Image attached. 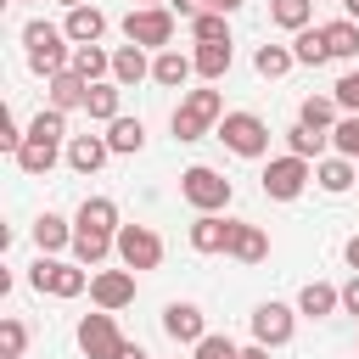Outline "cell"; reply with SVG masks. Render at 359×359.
Returning <instances> with one entry per match:
<instances>
[{"mask_svg":"<svg viewBox=\"0 0 359 359\" xmlns=\"http://www.w3.org/2000/svg\"><path fill=\"white\" fill-rule=\"evenodd\" d=\"M22 50H28V67H34L39 79H56V73L73 62V39H67V28H56V22H28V28H22Z\"/></svg>","mask_w":359,"mask_h":359,"instance_id":"obj_1","label":"cell"},{"mask_svg":"<svg viewBox=\"0 0 359 359\" xmlns=\"http://www.w3.org/2000/svg\"><path fill=\"white\" fill-rule=\"evenodd\" d=\"M28 286L34 292H50V297H79L90 286V275H84V264H62V258L39 252V264L28 269Z\"/></svg>","mask_w":359,"mask_h":359,"instance_id":"obj_6","label":"cell"},{"mask_svg":"<svg viewBox=\"0 0 359 359\" xmlns=\"http://www.w3.org/2000/svg\"><path fill=\"white\" fill-rule=\"evenodd\" d=\"M118 107H123V84H118V79H101V84H90V95H84V112H90L95 123H112V118H123Z\"/></svg>","mask_w":359,"mask_h":359,"instance_id":"obj_21","label":"cell"},{"mask_svg":"<svg viewBox=\"0 0 359 359\" xmlns=\"http://www.w3.org/2000/svg\"><path fill=\"white\" fill-rule=\"evenodd\" d=\"M191 247H196V252H224V247H230V219H219V213H196V224H191Z\"/></svg>","mask_w":359,"mask_h":359,"instance_id":"obj_23","label":"cell"},{"mask_svg":"<svg viewBox=\"0 0 359 359\" xmlns=\"http://www.w3.org/2000/svg\"><path fill=\"white\" fill-rule=\"evenodd\" d=\"M314 185L331 191V196H342L348 185H359V163L342 157V151H337V157H320V163H314Z\"/></svg>","mask_w":359,"mask_h":359,"instance_id":"obj_16","label":"cell"},{"mask_svg":"<svg viewBox=\"0 0 359 359\" xmlns=\"http://www.w3.org/2000/svg\"><path fill=\"white\" fill-rule=\"evenodd\" d=\"M230 11H202V17H191V34H196V45H230V22H224Z\"/></svg>","mask_w":359,"mask_h":359,"instance_id":"obj_34","label":"cell"},{"mask_svg":"<svg viewBox=\"0 0 359 359\" xmlns=\"http://www.w3.org/2000/svg\"><path fill=\"white\" fill-rule=\"evenodd\" d=\"M118 264L123 269H157L163 264V236L151 224H118Z\"/></svg>","mask_w":359,"mask_h":359,"instance_id":"obj_7","label":"cell"},{"mask_svg":"<svg viewBox=\"0 0 359 359\" xmlns=\"http://www.w3.org/2000/svg\"><path fill=\"white\" fill-rule=\"evenodd\" d=\"M180 196H185L196 213H224V208H230V196H236V185H230L219 168H208V163H191V168L180 174Z\"/></svg>","mask_w":359,"mask_h":359,"instance_id":"obj_3","label":"cell"},{"mask_svg":"<svg viewBox=\"0 0 359 359\" xmlns=\"http://www.w3.org/2000/svg\"><path fill=\"white\" fill-rule=\"evenodd\" d=\"M90 297H95V309H129L135 303V269H101V275H90Z\"/></svg>","mask_w":359,"mask_h":359,"instance_id":"obj_11","label":"cell"},{"mask_svg":"<svg viewBox=\"0 0 359 359\" xmlns=\"http://www.w3.org/2000/svg\"><path fill=\"white\" fill-rule=\"evenodd\" d=\"M337 309H342V286H331V280H309L297 292V314H309V320H325Z\"/></svg>","mask_w":359,"mask_h":359,"instance_id":"obj_19","label":"cell"},{"mask_svg":"<svg viewBox=\"0 0 359 359\" xmlns=\"http://www.w3.org/2000/svg\"><path fill=\"white\" fill-rule=\"evenodd\" d=\"M107 157H112L107 135H73V140H67V168H73V174H95Z\"/></svg>","mask_w":359,"mask_h":359,"instance_id":"obj_15","label":"cell"},{"mask_svg":"<svg viewBox=\"0 0 359 359\" xmlns=\"http://www.w3.org/2000/svg\"><path fill=\"white\" fill-rule=\"evenodd\" d=\"M236 6H241V0H213V11H236Z\"/></svg>","mask_w":359,"mask_h":359,"instance_id":"obj_48","label":"cell"},{"mask_svg":"<svg viewBox=\"0 0 359 359\" xmlns=\"http://www.w3.org/2000/svg\"><path fill=\"white\" fill-rule=\"evenodd\" d=\"M325 140H331V135H325V129H309V123H292V129H286V151H297V157H314V163H320Z\"/></svg>","mask_w":359,"mask_h":359,"instance_id":"obj_35","label":"cell"},{"mask_svg":"<svg viewBox=\"0 0 359 359\" xmlns=\"http://www.w3.org/2000/svg\"><path fill=\"white\" fill-rule=\"evenodd\" d=\"M11 157H17V168H22V174H34V180H39V174H50V168H56V157H62V140L28 135V140H22Z\"/></svg>","mask_w":359,"mask_h":359,"instance_id":"obj_14","label":"cell"},{"mask_svg":"<svg viewBox=\"0 0 359 359\" xmlns=\"http://www.w3.org/2000/svg\"><path fill=\"white\" fill-rule=\"evenodd\" d=\"M230 56H236V50H230V45H196V50H191V62H196V73H202V79H208V84H213V79H224V73H230Z\"/></svg>","mask_w":359,"mask_h":359,"instance_id":"obj_33","label":"cell"},{"mask_svg":"<svg viewBox=\"0 0 359 359\" xmlns=\"http://www.w3.org/2000/svg\"><path fill=\"white\" fill-rule=\"evenodd\" d=\"M252 67H258L264 79H286V73L297 67V56H292V45H258V50H252Z\"/></svg>","mask_w":359,"mask_h":359,"instance_id":"obj_30","label":"cell"},{"mask_svg":"<svg viewBox=\"0 0 359 359\" xmlns=\"http://www.w3.org/2000/svg\"><path fill=\"white\" fill-rule=\"evenodd\" d=\"M22 348H28V325L22 320H0V359H22Z\"/></svg>","mask_w":359,"mask_h":359,"instance_id":"obj_37","label":"cell"},{"mask_svg":"<svg viewBox=\"0 0 359 359\" xmlns=\"http://www.w3.org/2000/svg\"><path fill=\"white\" fill-rule=\"evenodd\" d=\"M140 6H163V0H140Z\"/></svg>","mask_w":359,"mask_h":359,"instance_id":"obj_50","label":"cell"},{"mask_svg":"<svg viewBox=\"0 0 359 359\" xmlns=\"http://www.w3.org/2000/svg\"><path fill=\"white\" fill-rule=\"evenodd\" d=\"M79 79H90V84H101V79H112V56L101 50V45H73V62H67Z\"/></svg>","mask_w":359,"mask_h":359,"instance_id":"obj_27","label":"cell"},{"mask_svg":"<svg viewBox=\"0 0 359 359\" xmlns=\"http://www.w3.org/2000/svg\"><path fill=\"white\" fill-rule=\"evenodd\" d=\"M342 309H348V314H359V275L342 286Z\"/></svg>","mask_w":359,"mask_h":359,"instance_id":"obj_43","label":"cell"},{"mask_svg":"<svg viewBox=\"0 0 359 359\" xmlns=\"http://www.w3.org/2000/svg\"><path fill=\"white\" fill-rule=\"evenodd\" d=\"M337 112H342V107H337V95H309V101L297 107V123H309V129H325V135H331V129H337Z\"/></svg>","mask_w":359,"mask_h":359,"instance_id":"obj_31","label":"cell"},{"mask_svg":"<svg viewBox=\"0 0 359 359\" xmlns=\"http://www.w3.org/2000/svg\"><path fill=\"white\" fill-rule=\"evenodd\" d=\"M191 73H196V62H191L185 50H174V45L151 56V84H163V90H180V84H185Z\"/></svg>","mask_w":359,"mask_h":359,"instance_id":"obj_18","label":"cell"},{"mask_svg":"<svg viewBox=\"0 0 359 359\" xmlns=\"http://www.w3.org/2000/svg\"><path fill=\"white\" fill-rule=\"evenodd\" d=\"M123 39L129 45H146V50H168L174 39V11L168 6H135L123 17Z\"/></svg>","mask_w":359,"mask_h":359,"instance_id":"obj_5","label":"cell"},{"mask_svg":"<svg viewBox=\"0 0 359 359\" xmlns=\"http://www.w3.org/2000/svg\"><path fill=\"white\" fill-rule=\"evenodd\" d=\"M309 180H314V168H309V157H297V151H286V157H275V163L264 168V196H275V202H297Z\"/></svg>","mask_w":359,"mask_h":359,"instance_id":"obj_8","label":"cell"},{"mask_svg":"<svg viewBox=\"0 0 359 359\" xmlns=\"http://www.w3.org/2000/svg\"><path fill=\"white\" fill-rule=\"evenodd\" d=\"M79 353H84V359H118V353H123V331H118L112 309L79 320Z\"/></svg>","mask_w":359,"mask_h":359,"instance_id":"obj_9","label":"cell"},{"mask_svg":"<svg viewBox=\"0 0 359 359\" xmlns=\"http://www.w3.org/2000/svg\"><path fill=\"white\" fill-rule=\"evenodd\" d=\"M292 325H297V309H286V303H258L252 309V342H264V348H286Z\"/></svg>","mask_w":359,"mask_h":359,"instance_id":"obj_10","label":"cell"},{"mask_svg":"<svg viewBox=\"0 0 359 359\" xmlns=\"http://www.w3.org/2000/svg\"><path fill=\"white\" fill-rule=\"evenodd\" d=\"M107 146H112V157H135L146 146V123L140 118H112L107 123Z\"/></svg>","mask_w":359,"mask_h":359,"instance_id":"obj_25","label":"cell"},{"mask_svg":"<svg viewBox=\"0 0 359 359\" xmlns=\"http://www.w3.org/2000/svg\"><path fill=\"white\" fill-rule=\"evenodd\" d=\"M34 247H39V252H62V247H73V224H67L62 213H39V219H34Z\"/></svg>","mask_w":359,"mask_h":359,"instance_id":"obj_26","label":"cell"},{"mask_svg":"<svg viewBox=\"0 0 359 359\" xmlns=\"http://www.w3.org/2000/svg\"><path fill=\"white\" fill-rule=\"evenodd\" d=\"M118 359H151V353H146L140 342H123V353H118Z\"/></svg>","mask_w":359,"mask_h":359,"instance_id":"obj_45","label":"cell"},{"mask_svg":"<svg viewBox=\"0 0 359 359\" xmlns=\"http://www.w3.org/2000/svg\"><path fill=\"white\" fill-rule=\"evenodd\" d=\"M219 118H224L219 90H185L174 107V140H202L208 129H219Z\"/></svg>","mask_w":359,"mask_h":359,"instance_id":"obj_2","label":"cell"},{"mask_svg":"<svg viewBox=\"0 0 359 359\" xmlns=\"http://www.w3.org/2000/svg\"><path fill=\"white\" fill-rule=\"evenodd\" d=\"M213 135H219L236 157H264V151H269V123H264L258 112H224Z\"/></svg>","mask_w":359,"mask_h":359,"instance_id":"obj_4","label":"cell"},{"mask_svg":"<svg viewBox=\"0 0 359 359\" xmlns=\"http://www.w3.org/2000/svg\"><path fill=\"white\" fill-rule=\"evenodd\" d=\"M292 56H297L303 67H320V62H331L325 28H297V34H292Z\"/></svg>","mask_w":359,"mask_h":359,"instance_id":"obj_29","label":"cell"},{"mask_svg":"<svg viewBox=\"0 0 359 359\" xmlns=\"http://www.w3.org/2000/svg\"><path fill=\"white\" fill-rule=\"evenodd\" d=\"M331 95H337V107H342V112H359V67H348V73L331 84Z\"/></svg>","mask_w":359,"mask_h":359,"instance_id":"obj_39","label":"cell"},{"mask_svg":"<svg viewBox=\"0 0 359 359\" xmlns=\"http://www.w3.org/2000/svg\"><path fill=\"white\" fill-rule=\"evenodd\" d=\"M269 17L280 22V28H309V17H314V0H269Z\"/></svg>","mask_w":359,"mask_h":359,"instance_id":"obj_36","label":"cell"},{"mask_svg":"<svg viewBox=\"0 0 359 359\" xmlns=\"http://www.w3.org/2000/svg\"><path fill=\"white\" fill-rule=\"evenodd\" d=\"M236 264H264L269 258V236L258 230V224H247V219H230V247H224Z\"/></svg>","mask_w":359,"mask_h":359,"instance_id":"obj_12","label":"cell"},{"mask_svg":"<svg viewBox=\"0 0 359 359\" xmlns=\"http://www.w3.org/2000/svg\"><path fill=\"white\" fill-rule=\"evenodd\" d=\"M168 11H180V17H202V11H213V0H168Z\"/></svg>","mask_w":359,"mask_h":359,"instance_id":"obj_42","label":"cell"},{"mask_svg":"<svg viewBox=\"0 0 359 359\" xmlns=\"http://www.w3.org/2000/svg\"><path fill=\"white\" fill-rule=\"evenodd\" d=\"M84 95H90V79H79L73 67H62V73L50 79V107L73 112V107H84Z\"/></svg>","mask_w":359,"mask_h":359,"instance_id":"obj_28","label":"cell"},{"mask_svg":"<svg viewBox=\"0 0 359 359\" xmlns=\"http://www.w3.org/2000/svg\"><path fill=\"white\" fill-rule=\"evenodd\" d=\"M325 45H331V56L353 62V56H359V22H353V17H337V22H325Z\"/></svg>","mask_w":359,"mask_h":359,"instance_id":"obj_32","label":"cell"},{"mask_svg":"<svg viewBox=\"0 0 359 359\" xmlns=\"http://www.w3.org/2000/svg\"><path fill=\"white\" fill-rule=\"evenodd\" d=\"M62 28H67L73 45H101V34H107V11H95V6H73Z\"/></svg>","mask_w":359,"mask_h":359,"instance_id":"obj_20","label":"cell"},{"mask_svg":"<svg viewBox=\"0 0 359 359\" xmlns=\"http://www.w3.org/2000/svg\"><path fill=\"white\" fill-rule=\"evenodd\" d=\"M236 353H241V348H236L230 337H213V331H208V337L191 348V359H236Z\"/></svg>","mask_w":359,"mask_h":359,"instance_id":"obj_40","label":"cell"},{"mask_svg":"<svg viewBox=\"0 0 359 359\" xmlns=\"http://www.w3.org/2000/svg\"><path fill=\"white\" fill-rule=\"evenodd\" d=\"M112 79H118L123 90H135L140 79H151V56H146V45H118V50H112Z\"/></svg>","mask_w":359,"mask_h":359,"instance_id":"obj_17","label":"cell"},{"mask_svg":"<svg viewBox=\"0 0 359 359\" xmlns=\"http://www.w3.org/2000/svg\"><path fill=\"white\" fill-rule=\"evenodd\" d=\"M342 258H348V269H353V275H359V236H353V241H348V247H342Z\"/></svg>","mask_w":359,"mask_h":359,"instance_id":"obj_44","label":"cell"},{"mask_svg":"<svg viewBox=\"0 0 359 359\" xmlns=\"http://www.w3.org/2000/svg\"><path fill=\"white\" fill-rule=\"evenodd\" d=\"M22 140H28V135H22V129H17V112H11V107H6V112H0V146H6V151H17V146H22Z\"/></svg>","mask_w":359,"mask_h":359,"instance_id":"obj_41","label":"cell"},{"mask_svg":"<svg viewBox=\"0 0 359 359\" xmlns=\"http://www.w3.org/2000/svg\"><path fill=\"white\" fill-rule=\"evenodd\" d=\"M73 224H79V230H107V236H118V202H112V196H84Z\"/></svg>","mask_w":359,"mask_h":359,"instance_id":"obj_22","label":"cell"},{"mask_svg":"<svg viewBox=\"0 0 359 359\" xmlns=\"http://www.w3.org/2000/svg\"><path fill=\"white\" fill-rule=\"evenodd\" d=\"M342 11H348V17H353V22H359V0H342Z\"/></svg>","mask_w":359,"mask_h":359,"instance_id":"obj_47","label":"cell"},{"mask_svg":"<svg viewBox=\"0 0 359 359\" xmlns=\"http://www.w3.org/2000/svg\"><path fill=\"white\" fill-rule=\"evenodd\" d=\"M163 331H168L174 342H191V348H196V342L208 337V320H202L196 303H168V309H163Z\"/></svg>","mask_w":359,"mask_h":359,"instance_id":"obj_13","label":"cell"},{"mask_svg":"<svg viewBox=\"0 0 359 359\" xmlns=\"http://www.w3.org/2000/svg\"><path fill=\"white\" fill-rule=\"evenodd\" d=\"M62 6H67V11H73V6H90V0H62Z\"/></svg>","mask_w":359,"mask_h":359,"instance_id":"obj_49","label":"cell"},{"mask_svg":"<svg viewBox=\"0 0 359 359\" xmlns=\"http://www.w3.org/2000/svg\"><path fill=\"white\" fill-rule=\"evenodd\" d=\"M107 252H118V236H107V230H79V224H73V258H79L84 269H95Z\"/></svg>","mask_w":359,"mask_h":359,"instance_id":"obj_24","label":"cell"},{"mask_svg":"<svg viewBox=\"0 0 359 359\" xmlns=\"http://www.w3.org/2000/svg\"><path fill=\"white\" fill-rule=\"evenodd\" d=\"M236 359H269V348H264V342H252V348H241Z\"/></svg>","mask_w":359,"mask_h":359,"instance_id":"obj_46","label":"cell"},{"mask_svg":"<svg viewBox=\"0 0 359 359\" xmlns=\"http://www.w3.org/2000/svg\"><path fill=\"white\" fill-rule=\"evenodd\" d=\"M331 146H337L342 157H353V163H359V112L337 118V129H331Z\"/></svg>","mask_w":359,"mask_h":359,"instance_id":"obj_38","label":"cell"}]
</instances>
